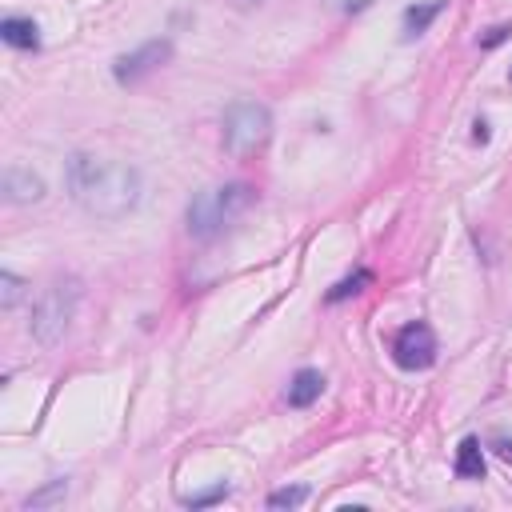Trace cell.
Wrapping results in <instances>:
<instances>
[{
    "mask_svg": "<svg viewBox=\"0 0 512 512\" xmlns=\"http://www.w3.org/2000/svg\"><path fill=\"white\" fill-rule=\"evenodd\" d=\"M256 204V188L252 184H212V188H200L188 208H184V224H188V236L192 240H216L232 220H240L248 208Z\"/></svg>",
    "mask_w": 512,
    "mask_h": 512,
    "instance_id": "cell-2",
    "label": "cell"
},
{
    "mask_svg": "<svg viewBox=\"0 0 512 512\" xmlns=\"http://www.w3.org/2000/svg\"><path fill=\"white\" fill-rule=\"evenodd\" d=\"M364 284H372V272H368V268H356L352 276H344L340 284H332L324 300H328V304H340V300H348V296H356V292H360Z\"/></svg>",
    "mask_w": 512,
    "mask_h": 512,
    "instance_id": "cell-12",
    "label": "cell"
},
{
    "mask_svg": "<svg viewBox=\"0 0 512 512\" xmlns=\"http://www.w3.org/2000/svg\"><path fill=\"white\" fill-rule=\"evenodd\" d=\"M448 8V0H428V4H412L404 8V36H420L428 32V24Z\"/></svg>",
    "mask_w": 512,
    "mask_h": 512,
    "instance_id": "cell-11",
    "label": "cell"
},
{
    "mask_svg": "<svg viewBox=\"0 0 512 512\" xmlns=\"http://www.w3.org/2000/svg\"><path fill=\"white\" fill-rule=\"evenodd\" d=\"M436 332L424 324V320H412V324H404L396 336H392V360H396V368H404V372H424V368H432V360H436Z\"/></svg>",
    "mask_w": 512,
    "mask_h": 512,
    "instance_id": "cell-5",
    "label": "cell"
},
{
    "mask_svg": "<svg viewBox=\"0 0 512 512\" xmlns=\"http://www.w3.org/2000/svg\"><path fill=\"white\" fill-rule=\"evenodd\" d=\"M508 80H512V68H508Z\"/></svg>",
    "mask_w": 512,
    "mask_h": 512,
    "instance_id": "cell-21",
    "label": "cell"
},
{
    "mask_svg": "<svg viewBox=\"0 0 512 512\" xmlns=\"http://www.w3.org/2000/svg\"><path fill=\"white\" fill-rule=\"evenodd\" d=\"M272 136V112L260 100H232L224 108V152L232 160L256 156Z\"/></svg>",
    "mask_w": 512,
    "mask_h": 512,
    "instance_id": "cell-4",
    "label": "cell"
},
{
    "mask_svg": "<svg viewBox=\"0 0 512 512\" xmlns=\"http://www.w3.org/2000/svg\"><path fill=\"white\" fill-rule=\"evenodd\" d=\"M168 60H172V40L160 36V40H148V44L116 56L112 60V76H116V84H136V80L152 76L156 68H164Z\"/></svg>",
    "mask_w": 512,
    "mask_h": 512,
    "instance_id": "cell-6",
    "label": "cell"
},
{
    "mask_svg": "<svg viewBox=\"0 0 512 512\" xmlns=\"http://www.w3.org/2000/svg\"><path fill=\"white\" fill-rule=\"evenodd\" d=\"M452 472L460 480H484V452H480V440L476 436H464L460 440L456 460H452Z\"/></svg>",
    "mask_w": 512,
    "mask_h": 512,
    "instance_id": "cell-10",
    "label": "cell"
},
{
    "mask_svg": "<svg viewBox=\"0 0 512 512\" xmlns=\"http://www.w3.org/2000/svg\"><path fill=\"white\" fill-rule=\"evenodd\" d=\"M228 496V484H216L212 492H200V496H184V504L188 508H208V504H216V500H224Z\"/></svg>",
    "mask_w": 512,
    "mask_h": 512,
    "instance_id": "cell-16",
    "label": "cell"
},
{
    "mask_svg": "<svg viewBox=\"0 0 512 512\" xmlns=\"http://www.w3.org/2000/svg\"><path fill=\"white\" fill-rule=\"evenodd\" d=\"M308 500V488L304 484H292V488H276L272 496H268V508H296V504H304Z\"/></svg>",
    "mask_w": 512,
    "mask_h": 512,
    "instance_id": "cell-15",
    "label": "cell"
},
{
    "mask_svg": "<svg viewBox=\"0 0 512 512\" xmlns=\"http://www.w3.org/2000/svg\"><path fill=\"white\" fill-rule=\"evenodd\" d=\"M68 496V480H48L44 488H36L28 500H24V508L32 512V508H52V504H60Z\"/></svg>",
    "mask_w": 512,
    "mask_h": 512,
    "instance_id": "cell-13",
    "label": "cell"
},
{
    "mask_svg": "<svg viewBox=\"0 0 512 512\" xmlns=\"http://www.w3.org/2000/svg\"><path fill=\"white\" fill-rule=\"evenodd\" d=\"M0 188H4V196L12 204H40L44 192H48L44 188V176L32 172V168H24V164H8L4 176H0Z\"/></svg>",
    "mask_w": 512,
    "mask_h": 512,
    "instance_id": "cell-7",
    "label": "cell"
},
{
    "mask_svg": "<svg viewBox=\"0 0 512 512\" xmlns=\"http://www.w3.org/2000/svg\"><path fill=\"white\" fill-rule=\"evenodd\" d=\"M76 308H80V280L76 276H56L40 292V300L32 304V320H28L32 340L40 348H56L68 336V328L76 320Z\"/></svg>",
    "mask_w": 512,
    "mask_h": 512,
    "instance_id": "cell-3",
    "label": "cell"
},
{
    "mask_svg": "<svg viewBox=\"0 0 512 512\" xmlns=\"http://www.w3.org/2000/svg\"><path fill=\"white\" fill-rule=\"evenodd\" d=\"M508 36H512V24H500V28H488V36H480L476 44H480V48H496V44L508 40Z\"/></svg>",
    "mask_w": 512,
    "mask_h": 512,
    "instance_id": "cell-18",
    "label": "cell"
},
{
    "mask_svg": "<svg viewBox=\"0 0 512 512\" xmlns=\"http://www.w3.org/2000/svg\"><path fill=\"white\" fill-rule=\"evenodd\" d=\"M320 392H324V372H316V368H300V372L288 380L284 400H288V408H312V404L320 400Z\"/></svg>",
    "mask_w": 512,
    "mask_h": 512,
    "instance_id": "cell-8",
    "label": "cell"
},
{
    "mask_svg": "<svg viewBox=\"0 0 512 512\" xmlns=\"http://www.w3.org/2000/svg\"><path fill=\"white\" fill-rule=\"evenodd\" d=\"M332 8H340V12H360V8H368V4H376V0H328Z\"/></svg>",
    "mask_w": 512,
    "mask_h": 512,
    "instance_id": "cell-19",
    "label": "cell"
},
{
    "mask_svg": "<svg viewBox=\"0 0 512 512\" xmlns=\"http://www.w3.org/2000/svg\"><path fill=\"white\" fill-rule=\"evenodd\" d=\"M0 40H4L8 48L36 52V48H40V28H36V20H24V16H4V20H0Z\"/></svg>",
    "mask_w": 512,
    "mask_h": 512,
    "instance_id": "cell-9",
    "label": "cell"
},
{
    "mask_svg": "<svg viewBox=\"0 0 512 512\" xmlns=\"http://www.w3.org/2000/svg\"><path fill=\"white\" fill-rule=\"evenodd\" d=\"M472 140H480V144L488 140V124H484V120H476V132H472Z\"/></svg>",
    "mask_w": 512,
    "mask_h": 512,
    "instance_id": "cell-20",
    "label": "cell"
},
{
    "mask_svg": "<svg viewBox=\"0 0 512 512\" xmlns=\"http://www.w3.org/2000/svg\"><path fill=\"white\" fill-rule=\"evenodd\" d=\"M488 448H492L504 464H512V436H508V432H488Z\"/></svg>",
    "mask_w": 512,
    "mask_h": 512,
    "instance_id": "cell-17",
    "label": "cell"
},
{
    "mask_svg": "<svg viewBox=\"0 0 512 512\" xmlns=\"http://www.w3.org/2000/svg\"><path fill=\"white\" fill-rule=\"evenodd\" d=\"M24 288H28V284H24L16 272H0V308L12 312V308L24 300Z\"/></svg>",
    "mask_w": 512,
    "mask_h": 512,
    "instance_id": "cell-14",
    "label": "cell"
},
{
    "mask_svg": "<svg viewBox=\"0 0 512 512\" xmlns=\"http://www.w3.org/2000/svg\"><path fill=\"white\" fill-rule=\"evenodd\" d=\"M64 184H68V196L96 220H120V216L136 212V204L144 196L140 168H132L124 160H100L88 152L68 156Z\"/></svg>",
    "mask_w": 512,
    "mask_h": 512,
    "instance_id": "cell-1",
    "label": "cell"
}]
</instances>
